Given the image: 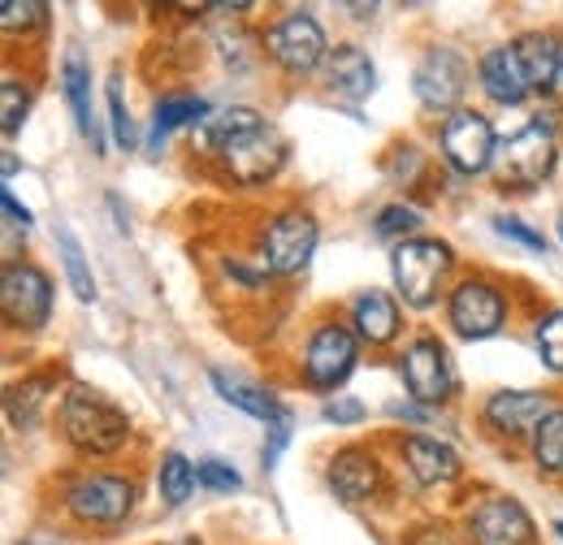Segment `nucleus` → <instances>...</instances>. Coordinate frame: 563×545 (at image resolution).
Returning <instances> with one entry per match:
<instances>
[{
	"label": "nucleus",
	"instance_id": "obj_19",
	"mask_svg": "<svg viewBox=\"0 0 563 545\" xmlns=\"http://www.w3.org/2000/svg\"><path fill=\"white\" fill-rule=\"evenodd\" d=\"M209 118H212L209 96L187 91V87L161 91V96L152 100V113H147V138H143V147H147L152 156H161L165 143L178 135V131H196V126H205Z\"/></svg>",
	"mask_w": 563,
	"mask_h": 545
},
{
	"label": "nucleus",
	"instance_id": "obj_43",
	"mask_svg": "<svg viewBox=\"0 0 563 545\" xmlns=\"http://www.w3.org/2000/svg\"><path fill=\"white\" fill-rule=\"evenodd\" d=\"M165 545H205L200 537H178V542H165Z\"/></svg>",
	"mask_w": 563,
	"mask_h": 545
},
{
	"label": "nucleus",
	"instance_id": "obj_12",
	"mask_svg": "<svg viewBox=\"0 0 563 545\" xmlns=\"http://www.w3.org/2000/svg\"><path fill=\"white\" fill-rule=\"evenodd\" d=\"M498 131H494L486 109H455L451 118L438 122V160L455 174V178H486L494 174V156H498Z\"/></svg>",
	"mask_w": 563,
	"mask_h": 545
},
{
	"label": "nucleus",
	"instance_id": "obj_33",
	"mask_svg": "<svg viewBox=\"0 0 563 545\" xmlns=\"http://www.w3.org/2000/svg\"><path fill=\"white\" fill-rule=\"evenodd\" d=\"M26 118H31V82L18 74H4L0 78V135L18 138Z\"/></svg>",
	"mask_w": 563,
	"mask_h": 545
},
{
	"label": "nucleus",
	"instance_id": "obj_22",
	"mask_svg": "<svg viewBox=\"0 0 563 545\" xmlns=\"http://www.w3.org/2000/svg\"><path fill=\"white\" fill-rule=\"evenodd\" d=\"M209 386L217 390V399H221L225 408L261 420L265 429H269V424H282V420H295L290 408L282 403L274 390H265L261 381H247V377H239V372H230V368H221V364H212L209 368Z\"/></svg>",
	"mask_w": 563,
	"mask_h": 545
},
{
	"label": "nucleus",
	"instance_id": "obj_25",
	"mask_svg": "<svg viewBox=\"0 0 563 545\" xmlns=\"http://www.w3.org/2000/svg\"><path fill=\"white\" fill-rule=\"evenodd\" d=\"M511 44H516V57H520V66L529 74L533 96H555L563 31H555V26H529V31H520Z\"/></svg>",
	"mask_w": 563,
	"mask_h": 545
},
{
	"label": "nucleus",
	"instance_id": "obj_13",
	"mask_svg": "<svg viewBox=\"0 0 563 545\" xmlns=\"http://www.w3.org/2000/svg\"><path fill=\"white\" fill-rule=\"evenodd\" d=\"M53 308H57V286L48 269L31 265V260H13L0 272V316L9 325V334L22 338H40L53 325Z\"/></svg>",
	"mask_w": 563,
	"mask_h": 545
},
{
	"label": "nucleus",
	"instance_id": "obj_46",
	"mask_svg": "<svg viewBox=\"0 0 563 545\" xmlns=\"http://www.w3.org/2000/svg\"><path fill=\"white\" fill-rule=\"evenodd\" d=\"M555 533H560V537H563V520H555Z\"/></svg>",
	"mask_w": 563,
	"mask_h": 545
},
{
	"label": "nucleus",
	"instance_id": "obj_38",
	"mask_svg": "<svg viewBox=\"0 0 563 545\" xmlns=\"http://www.w3.org/2000/svg\"><path fill=\"white\" fill-rule=\"evenodd\" d=\"M408 545H464V537H460V529L455 524H446V520H421V524H412L408 533Z\"/></svg>",
	"mask_w": 563,
	"mask_h": 545
},
{
	"label": "nucleus",
	"instance_id": "obj_21",
	"mask_svg": "<svg viewBox=\"0 0 563 545\" xmlns=\"http://www.w3.org/2000/svg\"><path fill=\"white\" fill-rule=\"evenodd\" d=\"M62 96H66V109H70L82 143H91V152L104 156L109 143H104V122L96 118V78H91V66L78 48L62 57Z\"/></svg>",
	"mask_w": 563,
	"mask_h": 545
},
{
	"label": "nucleus",
	"instance_id": "obj_6",
	"mask_svg": "<svg viewBox=\"0 0 563 545\" xmlns=\"http://www.w3.org/2000/svg\"><path fill=\"white\" fill-rule=\"evenodd\" d=\"M261 53H265V62L278 69L282 78L299 82V78H317L325 69L334 44H330L321 18L308 4H290V9H282L278 18L265 22Z\"/></svg>",
	"mask_w": 563,
	"mask_h": 545
},
{
	"label": "nucleus",
	"instance_id": "obj_3",
	"mask_svg": "<svg viewBox=\"0 0 563 545\" xmlns=\"http://www.w3.org/2000/svg\"><path fill=\"white\" fill-rule=\"evenodd\" d=\"M140 507V477L113 468H74L57 480V520L74 533H118Z\"/></svg>",
	"mask_w": 563,
	"mask_h": 545
},
{
	"label": "nucleus",
	"instance_id": "obj_26",
	"mask_svg": "<svg viewBox=\"0 0 563 545\" xmlns=\"http://www.w3.org/2000/svg\"><path fill=\"white\" fill-rule=\"evenodd\" d=\"M53 243H57V260H62V272H66V286L78 303H96L100 299V286H96V272H91V260H87V247L78 243L66 221L53 225Z\"/></svg>",
	"mask_w": 563,
	"mask_h": 545
},
{
	"label": "nucleus",
	"instance_id": "obj_7",
	"mask_svg": "<svg viewBox=\"0 0 563 545\" xmlns=\"http://www.w3.org/2000/svg\"><path fill=\"white\" fill-rule=\"evenodd\" d=\"M364 355V342L355 338V330L343 316H321L312 321V330L303 334V351H299V386L308 394L334 399L343 394V386L355 377Z\"/></svg>",
	"mask_w": 563,
	"mask_h": 545
},
{
	"label": "nucleus",
	"instance_id": "obj_24",
	"mask_svg": "<svg viewBox=\"0 0 563 545\" xmlns=\"http://www.w3.org/2000/svg\"><path fill=\"white\" fill-rule=\"evenodd\" d=\"M321 82H325V91L334 100L360 104V100H368L377 91V66L360 44H334L330 62L321 69Z\"/></svg>",
	"mask_w": 563,
	"mask_h": 545
},
{
	"label": "nucleus",
	"instance_id": "obj_39",
	"mask_svg": "<svg viewBox=\"0 0 563 545\" xmlns=\"http://www.w3.org/2000/svg\"><path fill=\"white\" fill-rule=\"evenodd\" d=\"M0 212H4V234H9V238H13V234H22V238L31 234V225H35V212L18 204V196H13L9 187L0 191Z\"/></svg>",
	"mask_w": 563,
	"mask_h": 545
},
{
	"label": "nucleus",
	"instance_id": "obj_42",
	"mask_svg": "<svg viewBox=\"0 0 563 545\" xmlns=\"http://www.w3.org/2000/svg\"><path fill=\"white\" fill-rule=\"evenodd\" d=\"M0 156H4V160H0V169H4V182H9V178H13V174H18V156H13V152H9V147H4V152H0Z\"/></svg>",
	"mask_w": 563,
	"mask_h": 545
},
{
	"label": "nucleus",
	"instance_id": "obj_34",
	"mask_svg": "<svg viewBox=\"0 0 563 545\" xmlns=\"http://www.w3.org/2000/svg\"><path fill=\"white\" fill-rule=\"evenodd\" d=\"M0 31L4 40H31L48 31V4L44 0H0Z\"/></svg>",
	"mask_w": 563,
	"mask_h": 545
},
{
	"label": "nucleus",
	"instance_id": "obj_30",
	"mask_svg": "<svg viewBox=\"0 0 563 545\" xmlns=\"http://www.w3.org/2000/svg\"><path fill=\"white\" fill-rule=\"evenodd\" d=\"M533 351L542 359V372L563 386V303L560 308H542L533 316Z\"/></svg>",
	"mask_w": 563,
	"mask_h": 545
},
{
	"label": "nucleus",
	"instance_id": "obj_29",
	"mask_svg": "<svg viewBox=\"0 0 563 545\" xmlns=\"http://www.w3.org/2000/svg\"><path fill=\"white\" fill-rule=\"evenodd\" d=\"M429 165H433V156L424 152L417 138H395V143L382 152V174H386L390 187H399V191L421 187Z\"/></svg>",
	"mask_w": 563,
	"mask_h": 545
},
{
	"label": "nucleus",
	"instance_id": "obj_31",
	"mask_svg": "<svg viewBox=\"0 0 563 545\" xmlns=\"http://www.w3.org/2000/svg\"><path fill=\"white\" fill-rule=\"evenodd\" d=\"M424 225V212L417 204H408V200H390V204H382L373 212V234L377 238H386V243H408V238H417Z\"/></svg>",
	"mask_w": 563,
	"mask_h": 545
},
{
	"label": "nucleus",
	"instance_id": "obj_44",
	"mask_svg": "<svg viewBox=\"0 0 563 545\" xmlns=\"http://www.w3.org/2000/svg\"><path fill=\"white\" fill-rule=\"evenodd\" d=\"M555 96H563V53H560V82H555Z\"/></svg>",
	"mask_w": 563,
	"mask_h": 545
},
{
	"label": "nucleus",
	"instance_id": "obj_9",
	"mask_svg": "<svg viewBox=\"0 0 563 545\" xmlns=\"http://www.w3.org/2000/svg\"><path fill=\"white\" fill-rule=\"evenodd\" d=\"M442 321L460 342H490L511 325V290L494 272H460L446 303Z\"/></svg>",
	"mask_w": 563,
	"mask_h": 545
},
{
	"label": "nucleus",
	"instance_id": "obj_14",
	"mask_svg": "<svg viewBox=\"0 0 563 545\" xmlns=\"http://www.w3.org/2000/svg\"><path fill=\"white\" fill-rule=\"evenodd\" d=\"M473 78H477V62H468L455 44H429L412 69V96H417L421 113L442 122L455 109H464Z\"/></svg>",
	"mask_w": 563,
	"mask_h": 545
},
{
	"label": "nucleus",
	"instance_id": "obj_1",
	"mask_svg": "<svg viewBox=\"0 0 563 545\" xmlns=\"http://www.w3.org/2000/svg\"><path fill=\"white\" fill-rule=\"evenodd\" d=\"M191 147L225 187L239 191L269 187L290 160V138L269 113L252 104L212 109L209 122L191 131Z\"/></svg>",
	"mask_w": 563,
	"mask_h": 545
},
{
	"label": "nucleus",
	"instance_id": "obj_15",
	"mask_svg": "<svg viewBox=\"0 0 563 545\" xmlns=\"http://www.w3.org/2000/svg\"><path fill=\"white\" fill-rule=\"evenodd\" d=\"M390 451H395V468L412 480L421 493H451L464 485V459L460 451L429 433V429H404L390 437Z\"/></svg>",
	"mask_w": 563,
	"mask_h": 545
},
{
	"label": "nucleus",
	"instance_id": "obj_5",
	"mask_svg": "<svg viewBox=\"0 0 563 545\" xmlns=\"http://www.w3.org/2000/svg\"><path fill=\"white\" fill-rule=\"evenodd\" d=\"M460 277V252L446 238L417 234L399 247H390V281L408 312H433L446 303L451 286Z\"/></svg>",
	"mask_w": 563,
	"mask_h": 545
},
{
	"label": "nucleus",
	"instance_id": "obj_8",
	"mask_svg": "<svg viewBox=\"0 0 563 545\" xmlns=\"http://www.w3.org/2000/svg\"><path fill=\"white\" fill-rule=\"evenodd\" d=\"M317 247H321V221L303 204H282L274 212H265L256 234H252V256L278 281H290L308 269Z\"/></svg>",
	"mask_w": 563,
	"mask_h": 545
},
{
	"label": "nucleus",
	"instance_id": "obj_23",
	"mask_svg": "<svg viewBox=\"0 0 563 545\" xmlns=\"http://www.w3.org/2000/svg\"><path fill=\"white\" fill-rule=\"evenodd\" d=\"M66 381V368L62 364H48V368H40V372H26L22 381H13L9 390H4V415H9V424L18 429V433H31L35 424H40V415L48 411V403L57 399V386ZM57 408V403H53Z\"/></svg>",
	"mask_w": 563,
	"mask_h": 545
},
{
	"label": "nucleus",
	"instance_id": "obj_17",
	"mask_svg": "<svg viewBox=\"0 0 563 545\" xmlns=\"http://www.w3.org/2000/svg\"><path fill=\"white\" fill-rule=\"evenodd\" d=\"M560 408V399L551 390H494L477 408L482 433L498 446H529V437L538 433V424Z\"/></svg>",
	"mask_w": 563,
	"mask_h": 545
},
{
	"label": "nucleus",
	"instance_id": "obj_41",
	"mask_svg": "<svg viewBox=\"0 0 563 545\" xmlns=\"http://www.w3.org/2000/svg\"><path fill=\"white\" fill-rule=\"evenodd\" d=\"M390 415H395V420H404L408 429H424L429 420H438V411L424 408V403H412V399H404V403H390Z\"/></svg>",
	"mask_w": 563,
	"mask_h": 545
},
{
	"label": "nucleus",
	"instance_id": "obj_2",
	"mask_svg": "<svg viewBox=\"0 0 563 545\" xmlns=\"http://www.w3.org/2000/svg\"><path fill=\"white\" fill-rule=\"evenodd\" d=\"M57 433L70 446L74 459L96 464V459H118L131 451L135 442V420L122 403H113L104 390L87 386V381H66L62 399H57Z\"/></svg>",
	"mask_w": 563,
	"mask_h": 545
},
{
	"label": "nucleus",
	"instance_id": "obj_18",
	"mask_svg": "<svg viewBox=\"0 0 563 545\" xmlns=\"http://www.w3.org/2000/svg\"><path fill=\"white\" fill-rule=\"evenodd\" d=\"M347 325L355 330V338L364 342V351H399L408 342L404 338L408 334L404 303L395 290H382V286L355 290L347 303Z\"/></svg>",
	"mask_w": 563,
	"mask_h": 545
},
{
	"label": "nucleus",
	"instance_id": "obj_27",
	"mask_svg": "<svg viewBox=\"0 0 563 545\" xmlns=\"http://www.w3.org/2000/svg\"><path fill=\"white\" fill-rule=\"evenodd\" d=\"M152 477H156V493H161V502H165L169 511L187 507V502L196 498V489H200L196 459H187L183 451H161V455H156Z\"/></svg>",
	"mask_w": 563,
	"mask_h": 545
},
{
	"label": "nucleus",
	"instance_id": "obj_32",
	"mask_svg": "<svg viewBox=\"0 0 563 545\" xmlns=\"http://www.w3.org/2000/svg\"><path fill=\"white\" fill-rule=\"evenodd\" d=\"M104 100H109V138L122 147V152H131L135 143H140V131H135V118H131V104H126V82H122V69H113L109 74V82H104Z\"/></svg>",
	"mask_w": 563,
	"mask_h": 545
},
{
	"label": "nucleus",
	"instance_id": "obj_35",
	"mask_svg": "<svg viewBox=\"0 0 563 545\" xmlns=\"http://www.w3.org/2000/svg\"><path fill=\"white\" fill-rule=\"evenodd\" d=\"M494 234L498 238H507V243H516V247H525L529 256H547L551 252V243H547V234L538 230V225H529L525 216H511V212H494L490 216Z\"/></svg>",
	"mask_w": 563,
	"mask_h": 545
},
{
	"label": "nucleus",
	"instance_id": "obj_40",
	"mask_svg": "<svg viewBox=\"0 0 563 545\" xmlns=\"http://www.w3.org/2000/svg\"><path fill=\"white\" fill-rule=\"evenodd\" d=\"M290 424H295V420L269 424V433H265V446H261V468H265V472H274V468H278L282 451L290 446Z\"/></svg>",
	"mask_w": 563,
	"mask_h": 545
},
{
	"label": "nucleus",
	"instance_id": "obj_10",
	"mask_svg": "<svg viewBox=\"0 0 563 545\" xmlns=\"http://www.w3.org/2000/svg\"><path fill=\"white\" fill-rule=\"evenodd\" d=\"M395 368H399V381L408 390L412 403H424V408L442 411L455 390H460V377H455V359L446 351V342L429 330H417L408 334V342L395 351Z\"/></svg>",
	"mask_w": 563,
	"mask_h": 545
},
{
	"label": "nucleus",
	"instance_id": "obj_11",
	"mask_svg": "<svg viewBox=\"0 0 563 545\" xmlns=\"http://www.w3.org/2000/svg\"><path fill=\"white\" fill-rule=\"evenodd\" d=\"M390 459L377 442H343L330 459H325V489L343 502V507H377L382 498H390Z\"/></svg>",
	"mask_w": 563,
	"mask_h": 545
},
{
	"label": "nucleus",
	"instance_id": "obj_37",
	"mask_svg": "<svg viewBox=\"0 0 563 545\" xmlns=\"http://www.w3.org/2000/svg\"><path fill=\"white\" fill-rule=\"evenodd\" d=\"M321 420L334 424V429H360L368 420V403L355 399V394H334L321 403Z\"/></svg>",
	"mask_w": 563,
	"mask_h": 545
},
{
	"label": "nucleus",
	"instance_id": "obj_16",
	"mask_svg": "<svg viewBox=\"0 0 563 545\" xmlns=\"http://www.w3.org/2000/svg\"><path fill=\"white\" fill-rule=\"evenodd\" d=\"M460 537L464 545H538V524L516 493L482 489L460 511Z\"/></svg>",
	"mask_w": 563,
	"mask_h": 545
},
{
	"label": "nucleus",
	"instance_id": "obj_36",
	"mask_svg": "<svg viewBox=\"0 0 563 545\" xmlns=\"http://www.w3.org/2000/svg\"><path fill=\"white\" fill-rule=\"evenodd\" d=\"M196 472H200V489H209L217 498H225V493H239L243 489V472L230 464V459H221V455H205V459H196Z\"/></svg>",
	"mask_w": 563,
	"mask_h": 545
},
{
	"label": "nucleus",
	"instance_id": "obj_20",
	"mask_svg": "<svg viewBox=\"0 0 563 545\" xmlns=\"http://www.w3.org/2000/svg\"><path fill=\"white\" fill-rule=\"evenodd\" d=\"M477 91L498 104V109H525L533 100V87H529V74L516 57V44H494L477 57Z\"/></svg>",
	"mask_w": 563,
	"mask_h": 545
},
{
	"label": "nucleus",
	"instance_id": "obj_4",
	"mask_svg": "<svg viewBox=\"0 0 563 545\" xmlns=\"http://www.w3.org/2000/svg\"><path fill=\"white\" fill-rule=\"evenodd\" d=\"M560 135L563 122L560 113H533L520 131L498 143V156H494V187L507 191V196H533L542 182L555 178L560 169Z\"/></svg>",
	"mask_w": 563,
	"mask_h": 545
},
{
	"label": "nucleus",
	"instance_id": "obj_28",
	"mask_svg": "<svg viewBox=\"0 0 563 545\" xmlns=\"http://www.w3.org/2000/svg\"><path fill=\"white\" fill-rule=\"evenodd\" d=\"M525 455H529V464H533L538 477L563 485V403L538 424V433L529 437Z\"/></svg>",
	"mask_w": 563,
	"mask_h": 545
},
{
	"label": "nucleus",
	"instance_id": "obj_45",
	"mask_svg": "<svg viewBox=\"0 0 563 545\" xmlns=\"http://www.w3.org/2000/svg\"><path fill=\"white\" fill-rule=\"evenodd\" d=\"M555 234H560V243H563V212H560V221H555Z\"/></svg>",
	"mask_w": 563,
	"mask_h": 545
}]
</instances>
